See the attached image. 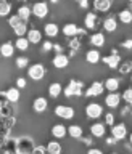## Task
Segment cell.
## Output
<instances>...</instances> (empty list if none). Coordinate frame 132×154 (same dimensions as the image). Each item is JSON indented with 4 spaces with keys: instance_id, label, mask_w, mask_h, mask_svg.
<instances>
[{
    "instance_id": "obj_1",
    "label": "cell",
    "mask_w": 132,
    "mask_h": 154,
    "mask_svg": "<svg viewBox=\"0 0 132 154\" xmlns=\"http://www.w3.org/2000/svg\"><path fill=\"white\" fill-rule=\"evenodd\" d=\"M82 87H84L82 82L71 80L69 85H68L66 88H63V93H65V96H68V98H71L72 95H74V96H81L82 93H84V91H82Z\"/></svg>"
},
{
    "instance_id": "obj_2",
    "label": "cell",
    "mask_w": 132,
    "mask_h": 154,
    "mask_svg": "<svg viewBox=\"0 0 132 154\" xmlns=\"http://www.w3.org/2000/svg\"><path fill=\"white\" fill-rule=\"evenodd\" d=\"M27 75L31 77L32 80H42L43 75H45V66L40 64V63H37V64H32L31 67L27 69Z\"/></svg>"
},
{
    "instance_id": "obj_3",
    "label": "cell",
    "mask_w": 132,
    "mask_h": 154,
    "mask_svg": "<svg viewBox=\"0 0 132 154\" xmlns=\"http://www.w3.org/2000/svg\"><path fill=\"white\" fill-rule=\"evenodd\" d=\"M32 141L31 138H21L16 144V154H31L32 152Z\"/></svg>"
},
{
    "instance_id": "obj_4",
    "label": "cell",
    "mask_w": 132,
    "mask_h": 154,
    "mask_svg": "<svg viewBox=\"0 0 132 154\" xmlns=\"http://www.w3.org/2000/svg\"><path fill=\"white\" fill-rule=\"evenodd\" d=\"M85 114L90 119H98L100 116H103V108L98 103H90L85 106Z\"/></svg>"
},
{
    "instance_id": "obj_5",
    "label": "cell",
    "mask_w": 132,
    "mask_h": 154,
    "mask_svg": "<svg viewBox=\"0 0 132 154\" xmlns=\"http://www.w3.org/2000/svg\"><path fill=\"white\" fill-rule=\"evenodd\" d=\"M126 135H127V127L124 124H116L111 125V137L116 140H124Z\"/></svg>"
},
{
    "instance_id": "obj_6",
    "label": "cell",
    "mask_w": 132,
    "mask_h": 154,
    "mask_svg": "<svg viewBox=\"0 0 132 154\" xmlns=\"http://www.w3.org/2000/svg\"><path fill=\"white\" fill-rule=\"evenodd\" d=\"M31 11L36 14L37 18H45L47 14H48V5L45 2H36Z\"/></svg>"
},
{
    "instance_id": "obj_7",
    "label": "cell",
    "mask_w": 132,
    "mask_h": 154,
    "mask_svg": "<svg viewBox=\"0 0 132 154\" xmlns=\"http://www.w3.org/2000/svg\"><path fill=\"white\" fill-rule=\"evenodd\" d=\"M55 114L58 117H63V119H72L74 117V109L71 106H56Z\"/></svg>"
},
{
    "instance_id": "obj_8",
    "label": "cell",
    "mask_w": 132,
    "mask_h": 154,
    "mask_svg": "<svg viewBox=\"0 0 132 154\" xmlns=\"http://www.w3.org/2000/svg\"><path fill=\"white\" fill-rule=\"evenodd\" d=\"M113 53H111L110 56H105V58H101V61L105 63V64H108L110 67H113V69H116V67L119 66V63H121V56L118 55V51L116 50H111Z\"/></svg>"
},
{
    "instance_id": "obj_9",
    "label": "cell",
    "mask_w": 132,
    "mask_h": 154,
    "mask_svg": "<svg viewBox=\"0 0 132 154\" xmlns=\"http://www.w3.org/2000/svg\"><path fill=\"white\" fill-rule=\"evenodd\" d=\"M103 90H105V87H103L101 82H94V84L84 91V95L85 96H98V95L103 93Z\"/></svg>"
},
{
    "instance_id": "obj_10",
    "label": "cell",
    "mask_w": 132,
    "mask_h": 154,
    "mask_svg": "<svg viewBox=\"0 0 132 154\" xmlns=\"http://www.w3.org/2000/svg\"><path fill=\"white\" fill-rule=\"evenodd\" d=\"M119 101H121V95L118 93V91H110V93L106 95V98H105V103H106L108 108H118Z\"/></svg>"
},
{
    "instance_id": "obj_11",
    "label": "cell",
    "mask_w": 132,
    "mask_h": 154,
    "mask_svg": "<svg viewBox=\"0 0 132 154\" xmlns=\"http://www.w3.org/2000/svg\"><path fill=\"white\" fill-rule=\"evenodd\" d=\"M53 66L56 67V69H65V67L69 64V58L66 55H63V53H58V55L53 58Z\"/></svg>"
},
{
    "instance_id": "obj_12",
    "label": "cell",
    "mask_w": 132,
    "mask_h": 154,
    "mask_svg": "<svg viewBox=\"0 0 132 154\" xmlns=\"http://www.w3.org/2000/svg\"><path fill=\"white\" fill-rule=\"evenodd\" d=\"M5 98H7L8 103H16L19 100V88L18 87H10V88L5 91Z\"/></svg>"
},
{
    "instance_id": "obj_13",
    "label": "cell",
    "mask_w": 132,
    "mask_h": 154,
    "mask_svg": "<svg viewBox=\"0 0 132 154\" xmlns=\"http://www.w3.org/2000/svg\"><path fill=\"white\" fill-rule=\"evenodd\" d=\"M47 106H48V103H47V100L43 98V96H39V98H36L34 103H32V108H34L36 112H43V111L47 109Z\"/></svg>"
},
{
    "instance_id": "obj_14",
    "label": "cell",
    "mask_w": 132,
    "mask_h": 154,
    "mask_svg": "<svg viewBox=\"0 0 132 154\" xmlns=\"http://www.w3.org/2000/svg\"><path fill=\"white\" fill-rule=\"evenodd\" d=\"M26 34H27L26 38L29 40V43H39L42 40V32L37 31V29H29Z\"/></svg>"
},
{
    "instance_id": "obj_15",
    "label": "cell",
    "mask_w": 132,
    "mask_h": 154,
    "mask_svg": "<svg viewBox=\"0 0 132 154\" xmlns=\"http://www.w3.org/2000/svg\"><path fill=\"white\" fill-rule=\"evenodd\" d=\"M13 53H14V45H13V43L5 42V43H2V45H0V55H2L3 58L13 56Z\"/></svg>"
},
{
    "instance_id": "obj_16",
    "label": "cell",
    "mask_w": 132,
    "mask_h": 154,
    "mask_svg": "<svg viewBox=\"0 0 132 154\" xmlns=\"http://www.w3.org/2000/svg\"><path fill=\"white\" fill-rule=\"evenodd\" d=\"M63 34H65L66 37H76L77 34H79V27L72 23H68L63 26Z\"/></svg>"
},
{
    "instance_id": "obj_17",
    "label": "cell",
    "mask_w": 132,
    "mask_h": 154,
    "mask_svg": "<svg viewBox=\"0 0 132 154\" xmlns=\"http://www.w3.org/2000/svg\"><path fill=\"white\" fill-rule=\"evenodd\" d=\"M94 7H95L97 11L105 13V11H108V10L111 8V0H95Z\"/></svg>"
},
{
    "instance_id": "obj_18",
    "label": "cell",
    "mask_w": 132,
    "mask_h": 154,
    "mask_svg": "<svg viewBox=\"0 0 132 154\" xmlns=\"http://www.w3.org/2000/svg\"><path fill=\"white\" fill-rule=\"evenodd\" d=\"M66 133H68V130H66L65 125H61V124H56L52 127V135L55 138H65Z\"/></svg>"
},
{
    "instance_id": "obj_19",
    "label": "cell",
    "mask_w": 132,
    "mask_h": 154,
    "mask_svg": "<svg viewBox=\"0 0 132 154\" xmlns=\"http://www.w3.org/2000/svg\"><path fill=\"white\" fill-rule=\"evenodd\" d=\"M105 90H110V91H116L119 88V80L118 79H114V77H108V79L105 80Z\"/></svg>"
},
{
    "instance_id": "obj_20",
    "label": "cell",
    "mask_w": 132,
    "mask_h": 154,
    "mask_svg": "<svg viewBox=\"0 0 132 154\" xmlns=\"http://www.w3.org/2000/svg\"><path fill=\"white\" fill-rule=\"evenodd\" d=\"M43 32H45L48 37H56L58 32H60V29H58V26L55 23H48V24H45V27H43Z\"/></svg>"
},
{
    "instance_id": "obj_21",
    "label": "cell",
    "mask_w": 132,
    "mask_h": 154,
    "mask_svg": "<svg viewBox=\"0 0 132 154\" xmlns=\"http://www.w3.org/2000/svg\"><path fill=\"white\" fill-rule=\"evenodd\" d=\"M90 43L94 47H103L105 45V35L101 32H95L94 35L90 37Z\"/></svg>"
},
{
    "instance_id": "obj_22",
    "label": "cell",
    "mask_w": 132,
    "mask_h": 154,
    "mask_svg": "<svg viewBox=\"0 0 132 154\" xmlns=\"http://www.w3.org/2000/svg\"><path fill=\"white\" fill-rule=\"evenodd\" d=\"M90 132H92V135L94 137H98V138H101V137H105V125L103 124H94L90 127Z\"/></svg>"
},
{
    "instance_id": "obj_23",
    "label": "cell",
    "mask_w": 132,
    "mask_h": 154,
    "mask_svg": "<svg viewBox=\"0 0 132 154\" xmlns=\"http://www.w3.org/2000/svg\"><path fill=\"white\" fill-rule=\"evenodd\" d=\"M63 91V87L61 84H58V82H53V84L48 87V93H50L52 98H56V96H60Z\"/></svg>"
},
{
    "instance_id": "obj_24",
    "label": "cell",
    "mask_w": 132,
    "mask_h": 154,
    "mask_svg": "<svg viewBox=\"0 0 132 154\" xmlns=\"http://www.w3.org/2000/svg\"><path fill=\"white\" fill-rule=\"evenodd\" d=\"M85 60H87V63H90V64H97V63L100 61V51L89 50L87 55H85Z\"/></svg>"
},
{
    "instance_id": "obj_25",
    "label": "cell",
    "mask_w": 132,
    "mask_h": 154,
    "mask_svg": "<svg viewBox=\"0 0 132 154\" xmlns=\"http://www.w3.org/2000/svg\"><path fill=\"white\" fill-rule=\"evenodd\" d=\"M45 149L48 154H61V144L58 141H50L45 146Z\"/></svg>"
},
{
    "instance_id": "obj_26",
    "label": "cell",
    "mask_w": 132,
    "mask_h": 154,
    "mask_svg": "<svg viewBox=\"0 0 132 154\" xmlns=\"http://www.w3.org/2000/svg\"><path fill=\"white\" fill-rule=\"evenodd\" d=\"M84 24L87 29H94L97 26V14L95 13H87V16L84 19Z\"/></svg>"
},
{
    "instance_id": "obj_27",
    "label": "cell",
    "mask_w": 132,
    "mask_h": 154,
    "mask_svg": "<svg viewBox=\"0 0 132 154\" xmlns=\"http://www.w3.org/2000/svg\"><path fill=\"white\" fill-rule=\"evenodd\" d=\"M103 27H105V31H108V32H114L116 27H118V23H116L114 18H106L103 21Z\"/></svg>"
},
{
    "instance_id": "obj_28",
    "label": "cell",
    "mask_w": 132,
    "mask_h": 154,
    "mask_svg": "<svg viewBox=\"0 0 132 154\" xmlns=\"http://www.w3.org/2000/svg\"><path fill=\"white\" fill-rule=\"evenodd\" d=\"M68 133H69V137L72 138H82V128L79 125H71V127H68Z\"/></svg>"
},
{
    "instance_id": "obj_29",
    "label": "cell",
    "mask_w": 132,
    "mask_h": 154,
    "mask_svg": "<svg viewBox=\"0 0 132 154\" xmlns=\"http://www.w3.org/2000/svg\"><path fill=\"white\" fill-rule=\"evenodd\" d=\"M13 31H14V34H16L18 37H24L26 32H27V26L24 24V21H21L19 24H16V26L13 27Z\"/></svg>"
},
{
    "instance_id": "obj_30",
    "label": "cell",
    "mask_w": 132,
    "mask_h": 154,
    "mask_svg": "<svg viewBox=\"0 0 132 154\" xmlns=\"http://www.w3.org/2000/svg\"><path fill=\"white\" fill-rule=\"evenodd\" d=\"M119 19H121L124 24L132 23V11H130V10H123V11L119 13Z\"/></svg>"
},
{
    "instance_id": "obj_31",
    "label": "cell",
    "mask_w": 132,
    "mask_h": 154,
    "mask_svg": "<svg viewBox=\"0 0 132 154\" xmlns=\"http://www.w3.org/2000/svg\"><path fill=\"white\" fill-rule=\"evenodd\" d=\"M10 11H11V3H8L7 0L0 2V16H7L10 14Z\"/></svg>"
},
{
    "instance_id": "obj_32",
    "label": "cell",
    "mask_w": 132,
    "mask_h": 154,
    "mask_svg": "<svg viewBox=\"0 0 132 154\" xmlns=\"http://www.w3.org/2000/svg\"><path fill=\"white\" fill-rule=\"evenodd\" d=\"M14 47H16L18 50H21V51H26L27 47H29V40L26 37H19L16 40V45H14Z\"/></svg>"
},
{
    "instance_id": "obj_33",
    "label": "cell",
    "mask_w": 132,
    "mask_h": 154,
    "mask_svg": "<svg viewBox=\"0 0 132 154\" xmlns=\"http://www.w3.org/2000/svg\"><path fill=\"white\" fill-rule=\"evenodd\" d=\"M18 16L21 18L23 21H26V19L31 16V8L26 7V5H24V7H19V10H18Z\"/></svg>"
},
{
    "instance_id": "obj_34",
    "label": "cell",
    "mask_w": 132,
    "mask_h": 154,
    "mask_svg": "<svg viewBox=\"0 0 132 154\" xmlns=\"http://www.w3.org/2000/svg\"><path fill=\"white\" fill-rule=\"evenodd\" d=\"M118 67H119L121 74H129V72L132 71V61H126V63H123V64L118 66Z\"/></svg>"
},
{
    "instance_id": "obj_35",
    "label": "cell",
    "mask_w": 132,
    "mask_h": 154,
    "mask_svg": "<svg viewBox=\"0 0 132 154\" xmlns=\"http://www.w3.org/2000/svg\"><path fill=\"white\" fill-rule=\"evenodd\" d=\"M121 98H123V100H124L129 106H132V88H127V90H126Z\"/></svg>"
},
{
    "instance_id": "obj_36",
    "label": "cell",
    "mask_w": 132,
    "mask_h": 154,
    "mask_svg": "<svg viewBox=\"0 0 132 154\" xmlns=\"http://www.w3.org/2000/svg\"><path fill=\"white\" fill-rule=\"evenodd\" d=\"M21 21H23V19L19 18L18 14H14V16H10V18H8V24H10V26H11V27H14V26H16V24H19Z\"/></svg>"
},
{
    "instance_id": "obj_37",
    "label": "cell",
    "mask_w": 132,
    "mask_h": 154,
    "mask_svg": "<svg viewBox=\"0 0 132 154\" xmlns=\"http://www.w3.org/2000/svg\"><path fill=\"white\" fill-rule=\"evenodd\" d=\"M69 47H71V50L72 51H77L79 50V47H81V42H79V38H71V42H69Z\"/></svg>"
},
{
    "instance_id": "obj_38",
    "label": "cell",
    "mask_w": 132,
    "mask_h": 154,
    "mask_svg": "<svg viewBox=\"0 0 132 154\" xmlns=\"http://www.w3.org/2000/svg\"><path fill=\"white\" fill-rule=\"evenodd\" d=\"M16 66L21 69V67H26L27 66V58H23V56H19L18 60H16Z\"/></svg>"
},
{
    "instance_id": "obj_39",
    "label": "cell",
    "mask_w": 132,
    "mask_h": 154,
    "mask_svg": "<svg viewBox=\"0 0 132 154\" xmlns=\"http://www.w3.org/2000/svg\"><path fill=\"white\" fill-rule=\"evenodd\" d=\"M105 122H106V125H114V116L113 114H105Z\"/></svg>"
},
{
    "instance_id": "obj_40",
    "label": "cell",
    "mask_w": 132,
    "mask_h": 154,
    "mask_svg": "<svg viewBox=\"0 0 132 154\" xmlns=\"http://www.w3.org/2000/svg\"><path fill=\"white\" fill-rule=\"evenodd\" d=\"M45 152H47L45 146H37V148H34V149H32V152H31V154H45Z\"/></svg>"
},
{
    "instance_id": "obj_41",
    "label": "cell",
    "mask_w": 132,
    "mask_h": 154,
    "mask_svg": "<svg viewBox=\"0 0 132 154\" xmlns=\"http://www.w3.org/2000/svg\"><path fill=\"white\" fill-rule=\"evenodd\" d=\"M16 87H18V88H24V87H26V79L19 77V79L16 80Z\"/></svg>"
},
{
    "instance_id": "obj_42",
    "label": "cell",
    "mask_w": 132,
    "mask_h": 154,
    "mask_svg": "<svg viewBox=\"0 0 132 154\" xmlns=\"http://www.w3.org/2000/svg\"><path fill=\"white\" fill-rule=\"evenodd\" d=\"M123 47L127 48V50H132V38H127L126 42H123Z\"/></svg>"
},
{
    "instance_id": "obj_43",
    "label": "cell",
    "mask_w": 132,
    "mask_h": 154,
    "mask_svg": "<svg viewBox=\"0 0 132 154\" xmlns=\"http://www.w3.org/2000/svg\"><path fill=\"white\" fill-rule=\"evenodd\" d=\"M87 154H103V151H101V149H97V148H90Z\"/></svg>"
},
{
    "instance_id": "obj_44",
    "label": "cell",
    "mask_w": 132,
    "mask_h": 154,
    "mask_svg": "<svg viewBox=\"0 0 132 154\" xmlns=\"http://www.w3.org/2000/svg\"><path fill=\"white\" fill-rule=\"evenodd\" d=\"M82 8H89V0H77Z\"/></svg>"
},
{
    "instance_id": "obj_45",
    "label": "cell",
    "mask_w": 132,
    "mask_h": 154,
    "mask_svg": "<svg viewBox=\"0 0 132 154\" xmlns=\"http://www.w3.org/2000/svg\"><path fill=\"white\" fill-rule=\"evenodd\" d=\"M52 48H53V45H52L50 42H45V43H43V51H48V50H52Z\"/></svg>"
},
{
    "instance_id": "obj_46",
    "label": "cell",
    "mask_w": 132,
    "mask_h": 154,
    "mask_svg": "<svg viewBox=\"0 0 132 154\" xmlns=\"http://www.w3.org/2000/svg\"><path fill=\"white\" fill-rule=\"evenodd\" d=\"M116 141H118V140H116V138H113V137L106 138V144H110V146H111V144H116Z\"/></svg>"
},
{
    "instance_id": "obj_47",
    "label": "cell",
    "mask_w": 132,
    "mask_h": 154,
    "mask_svg": "<svg viewBox=\"0 0 132 154\" xmlns=\"http://www.w3.org/2000/svg\"><path fill=\"white\" fill-rule=\"evenodd\" d=\"M129 112H130V108H129V104L126 106V108H123V109H121V114H123V116H126V114H129Z\"/></svg>"
},
{
    "instance_id": "obj_48",
    "label": "cell",
    "mask_w": 132,
    "mask_h": 154,
    "mask_svg": "<svg viewBox=\"0 0 132 154\" xmlns=\"http://www.w3.org/2000/svg\"><path fill=\"white\" fill-rule=\"evenodd\" d=\"M82 141H84V144H87V146H90V144L94 143V141H92V138H89V137H87V138H82Z\"/></svg>"
},
{
    "instance_id": "obj_49",
    "label": "cell",
    "mask_w": 132,
    "mask_h": 154,
    "mask_svg": "<svg viewBox=\"0 0 132 154\" xmlns=\"http://www.w3.org/2000/svg\"><path fill=\"white\" fill-rule=\"evenodd\" d=\"M53 50H55L56 53H61V51H63V48H61L60 45H53Z\"/></svg>"
},
{
    "instance_id": "obj_50",
    "label": "cell",
    "mask_w": 132,
    "mask_h": 154,
    "mask_svg": "<svg viewBox=\"0 0 132 154\" xmlns=\"http://www.w3.org/2000/svg\"><path fill=\"white\" fill-rule=\"evenodd\" d=\"M129 141H130V144H132V133H130V137H129Z\"/></svg>"
},
{
    "instance_id": "obj_51",
    "label": "cell",
    "mask_w": 132,
    "mask_h": 154,
    "mask_svg": "<svg viewBox=\"0 0 132 154\" xmlns=\"http://www.w3.org/2000/svg\"><path fill=\"white\" fill-rule=\"evenodd\" d=\"M52 3H58V0H52Z\"/></svg>"
},
{
    "instance_id": "obj_52",
    "label": "cell",
    "mask_w": 132,
    "mask_h": 154,
    "mask_svg": "<svg viewBox=\"0 0 132 154\" xmlns=\"http://www.w3.org/2000/svg\"><path fill=\"white\" fill-rule=\"evenodd\" d=\"M129 114H130V116H132V111H130V112H129Z\"/></svg>"
},
{
    "instance_id": "obj_53",
    "label": "cell",
    "mask_w": 132,
    "mask_h": 154,
    "mask_svg": "<svg viewBox=\"0 0 132 154\" xmlns=\"http://www.w3.org/2000/svg\"><path fill=\"white\" fill-rule=\"evenodd\" d=\"M0 2H3V0H0Z\"/></svg>"
},
{
    "instance_id": "obj_54",
    "label": "cell",
    "mask_w": 132,
    "mask_h": 154,
    "mask_svg": "<svg viewBox=\"0 0 132 154\" xmlns=\"http://www.w3.org/2000/svg\"><path fill=\"white\" fill-rule=\"evenodd\" d=\"M113 154H116V152H113Z\"/></svg>"
}]
</instances>
